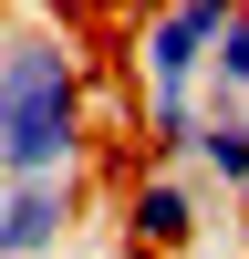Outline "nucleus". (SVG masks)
<instances>
[{
    "label": "nucleus",
    "instance_id": "20e7f679",
    "mask_svg": "<svg viewBox=\"0 0 249 259\" xmlns=\"http://www.w3.org/2000/svg\"><path fill=\"white\" fill-rule=\"evenodd\" d=\"M83 228V177H31L0 187V259H62V239Z\"/></svg>",
    "mask_w": 249,
    "mask_h": 259
},
{
    "label": "nucleus",
    "instance_id": "423d86ee",
    "mask_svg": "<svg viewBox=\"0 0 249 259\" xmlns=\"http://www.w3.org/2000/svg\"><path fill=\"white\" fill-rule=\"evenodd\" d=\"M208 104H228V114H249V11L218 31V52H208Z\"/></svg>",
    "mask_w": 249,
    "mask_h": 259
},
{
    "label": "nucleus",
    "instance_id": "7ed1b4c3",
    "mask_svg": "<svg viewBox=\"0 0 249 259\" xmlns=\"http://www.w3.org/2000/svg\"><path fill=\"white\" fill-rule=\"evenodd\" d=\"M197 239H208V187L187 166H135V187H124V249L135 259H187Z\"/></svg>",
    "mask_w": 249,
    "mask_h": 259
},
{
    "label": "nucleus",
    "instance_id": "f257e3e1",
    "mask_svg": "<svg viewBox=\"0 0 249 259\" xmlns=\"http://www.w3.org/2000/svg\"><path fill=\"white\" fill-rule=\"evenodd\" d=\"M94 156V83H83V41L62 11L21 0L0 11V187L31 177H83Z\"/></svg>",
    "mask_w": 249,
    "mask_h": 259
},
{
    "label": "nucleus",
    "instance_id": "f03ea898",
    "mask_svg": "<svg viewBox=\"0 0 249 259\" xmlns=\"http://www.w3.org/2000/svg\"><path fill=\"white\" fill-rule=\"evenodd\" d=\"M249 0H145L124 31V73H135V114H197L208 104V52Z\"/></svg>",
    "mask_w": 249,
    "mask_h": 259
},
{
    "label": "nucleus",
    "instance_id": "39448f33",
    "mask_svg": "<svg viewBox=\"0 0 249 259\" xmlns=\"http://www.w3.org/2000/svg\"><path fill=\"white\" fill-rule=\"evenodd\" d=\"M187 177L208 197H249V114L228 104H197V145H187Z\"/></svg>",
    "mask_w": 249,
    "mask_h": 259
}]
</instances>
